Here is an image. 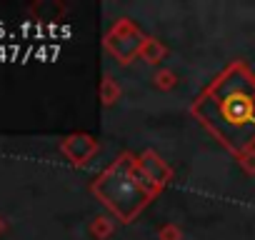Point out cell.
Segmentation results:
<instances>
[{
    "instance_id": "30bf717a",
    "label": "cell",
    "mask_w": 255,
    "mask_h": 240,
    "mask_svg": "<svg viewBox=\"0 0 255 240\" xmlns=\"http://www.w3.org/2000/svg\"><path fill=\"white\" fill-rule=\"evenodd\" d=\"M158 240H183V230L178 223H163L158 230H155Z\"/></svg>"
},
{
    "instance_id": "277c9868",
    "label": "cell",
    "mask_w": 255,
    "mask_h": 240,
    "mask_svg": "<svg viewBox=\"0 0 255 240\" xmlns=\"http://www.w3.org/2000/svg\"><path fill=\"white\" fill-rule=\"evenodd\" d=\"M63 153L75 168H88L90 160L98 155V140L88 133H75L63 143Z\"/></svg>"
},
{
    "instance_id": "7a4b0ae2",
    "label": "cell",
    "mask_w": 255,
    "mask_h": 240,
    "mask_svg": "<svg viewBox=\"0 0 255 240\" xmlns=\"http://www.w3.org/2000/svg\"><path fill=\"white\" fill-rule=\"evenodd\" d=\"M90 193L118 218L120 223L130 225L138 215L163 193V188L153 185L138 168V155L123 150L93 183Z\"/></svg>"
},
{
    "instance_id": "8992f818",
    "label": "cell",
    "mask_w": 255,
    "mask_h": 240,
    "mask_svg": "<svg viewBox=\"0 0 255 240\" xmlns=\"http://www.w3.org/2000/svg\"><path fill=\"white\" fill-rule=\"evenodd\" d=\"M165 58H168V48H165L158 38L148 35V40H145V45H143V50H140V60H145L148 65H160Z\"/></svg>"
},
{
    "instance_id": "8fae6325",
    "label": "cell",
    "mask_w": 255,
    "mask_h": 240,
    "mask_svg": "<svg viewBox=\"0 0 255 240\" xmlns=\"http://www.w3.org/2000/svg\"><path fill=\"white\" fill-rule=\"evenodd\" d=\"M238 165H240L248 175H255V150H250V153L240 155V158H238Z\"/></svg>"
},
{
    "instance_id": "52a82bcc",
    "label": "cell",
    "mask_w": 255,
    "mask_h": 240,
    "mask_svg": "<svg viewBox=\"0 0 255 240\" xmlns=\"http://www.w3.org/2000/svg\"><path fill=\"white\" fill-rule=\"evenodd\" d=\"M98 95H100V103H103L105 108H110V105H115V103L120 100L123 90H120L118 80H115L110 73H105V75H103V80H100V88H98Z\"/></svg>"
},
{
    "instance_id": "ba28073f",
    "label": "cell",
    "mask_w": 255,
    "mask_h": 240,
    "mask_svg": "<svg viewBox=\"0 0 255 240\" xmlns=\"http://www.w3.org/2000/svg\"><path fill=\"white\" fill-rule=\"evenodd\" d=\"M88 230H90V235L95 240H108L115 233V220L110 215H98V218L90 220V228Z\"/></svg>"
},
{
    "instance_id": "9c48e42d",
    "label": "cell",
    "mask_w": 255,
    "mask_h": 240,
    "mask_svg": "<svg viewBox=\"0 0 255 240\" xmlns=\"http://www.w3.org/2000/svg\"><path fill=\"white\" fill-rule=\"evenodd\" d=\"M153 85H155L158 90H163V93H170V90L178 85V75H175L170 68H158V70L153 73Z\"/></svg>"
},
{
    "instance_id": "6da1fadb",
    "label": "cell",
    "mask_w": 255,
    "mask_h": 240,
    "mask_svg": "<svg viewBox=\"0 0 255 240\" xmlns=\"http://www.w3.org/2000/svg\"><path fill=\"white\" fill-rule=\"evenodd\" d=\"M190 115L235 160L255 150V73L248 63H228L195 95Z\"/></svg>"
},
{
    "instance_id": "3957f363",
    "label": "cell",
    "mask_w": 255,
    "mask_h": 240,
    "mask_svg": "<svg viewBox=\"0 0 255 240\" xmlns=\"http://www.w3.org/2000/svg\"><path fill=\"white\" fill-rule=\"evenodd\" d=\"M148 35L130 20V18H118L110 30L103 38V48L108 50V55H113L120 65H130L133 60L140 58V50L145 45Z\"/></svg>"
},
{
    "instance_id": "5b68a950",
    "label": "cell",
    "mask_w": 255,
    "mask_h": 240,
    "mask_svg": "<svg viewBox=\"0 0 255 240\" xmlns=\"http://www.w3.org/2000/svg\"><path fill=\"white\" fill-rule=\"evenodd\" d=\"M138 168H140V173H143L153 185H158V188H163V190H165V185L173 180V168H170L155 150H150V148L138 155Z\"/></svg>"
}]
</instances>
